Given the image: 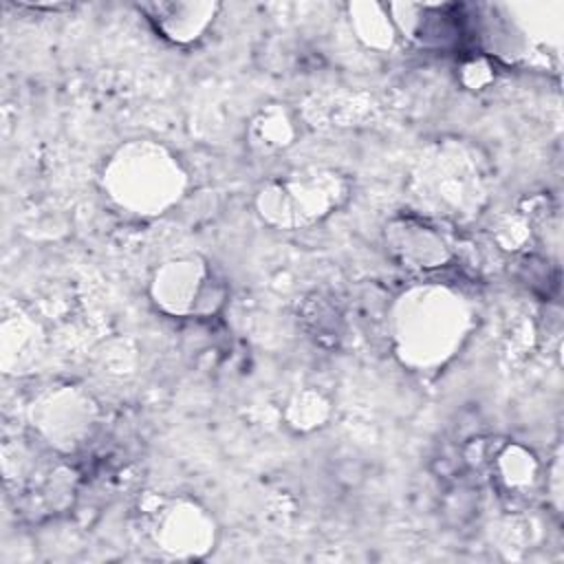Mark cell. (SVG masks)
<instances>
[{"instance_id": "3957f363", "label": "cell", "mask_w": 564, "mask_h": 564, "mask_svg": "<svg viewBox=\"0 0 564 564\" xmlns=\"http://www.w3.org/2000/svg\"><path fill=\"white\" fill-rule=\"evenodd\" d=\"M341 181L335 174L313 172L278 181L260 192V214L282 227L313 223L328 214L341 198Z\"/></svg>"}, {"instance_id": "277c9868", "label": "cell", "mask_w": 564, "mask_h": 564, "mask_svg": "<svg viewBox=\"0 0 564 564\" xmlns=\"http://www.w3.org/2000/svg\"><path fill=\"white\" fill-rule=\"evenodd\" d=\"M145 516L152 542L170 557L198 560L214 549V522L194 502L159 500Z\"/></svg>"}, {"instance_id": "7a4b0ae2", "label": "cell", "mask_w": 564, "mask_h": 564, "mask_svg": "<svg viewBox=\"0 0 564 564\" xmlns=\"http://www.w3.org/2000/svg\"><path fill=\"white\" fill-rule=\"evenodd\" d=\"M110 196L137 214H161L183 192L185 176L161 145L137 141L121 148L106 167Z\"/></svg>"}, {"instance_id": "52a82bcc", "label": "cell", "mask_w": 564, "mask_h": 564, "mask_svg": "<svg viewBox=\"0 0 564 564\" xmlns=\"http://www.w3.org/2000/svg\"><path fill=\"white\" fill-rule=\"evenodd\" d=\"M535 474L533 458L520 447H507L498 460V478L507 489H524L531 485Z\"/></svg>"}, {"instance_id": "5b68a950", "label": "cell", "mask_w": 564, "mask_h": 564, "mask_svg": "<svg viewBox=\"0 0 564 564\" xmlns=\"http://www.w3.org/2000/svg\"><path fill=\"white\" fill-rule=\"evenodd\" d=\"M154 302L172 315H192L214 311L220 295L214 293V280L207 267L196 258H178L165 262L152 280Z\"/></svg>"}, {"instance_id": "6da1fadb", "label": "cell", "mask_w": 564, "mask_h": 564, "mask_svg": "<svg viewBox=\"0 0 564 564\" xmlns=\"http://www.w3.org/2000/svg\"><path fill=\"white\" fill-rule=\"evenodd\" d=\"M465 328L467 308L447 289H414L397 304L394 339L399 355L412 366L443 364L460 346Z\"/></svg>"}, {"instance_id": "8992f818", "label": "cell", "mask_w": 564, "mask_h": 564, "mask_svg": "<svg viewBox=\"0 0 564 564\" xmlns=\"http://www.w3.org/2000/svg\"><path fill=\"white\" fill-rule=\"evenodd\" d=\"M388 236H390L388 240L392 245L390 249L408 267H423V269L438 267L449 256L443 238L434 229H430L421 223L401 220L399 225L390 227Z\"/></svg>"}]
</instances>
